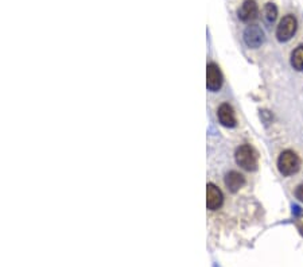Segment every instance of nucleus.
Returning <instances> with one entry per match:
<instances>
[{"mask_svg":"<svg viewBox=\"0 0 303 267\" xmlns=\"http://www.w3.org/2000/svg\"><path fill=\"white\" fill-rule=\"evenodd\" d=\"M236 162L240 168L252 172L258 168V154L249 145H243L237 147L235 154Z\"/></svg>","mask_w":303,"mask_h":267,"instance_id":"f257e3e1","label":"nucleus"},{"mask_svg":"<svg viewBox=\"0 0 303 267\" xmlns=\"http://www.w3.org/2000/svg\"><path fill=\"white\" fill-rule=\"evenodd\" d=\"M301 168V159L294 151L286 150L278 158V169L283 176H293Z\"/></svg>","mask_w":303,"mask_h":267,"instance_id":"f03ea898","label":"nucleus"},{"mask_svg":"<svg viewBox=\"0 0 303 267\" xmlns=\"http://www.w3.org/2000/svg\"><path fill=\"white\" fill-rule=\"evenodd\" d=\"M297 27H298V23H297V19L293 16V15H286L285 18L282 19L279 26L276 28V38L278 41L286 42L293 38V35L297 31Z\"/></svg>","mask_w":303,"mask_h":267,"instance_id":"7ed1b4c3","label":"nucleus"},{"mask_svg":"<svg viewBox=\"0 0 303 267\" xmlns=\"http://www.w3.org/2000/svg\"><path fill=\"white\" fill-rule=\"evenodd\" d=\"M222 85L221 70L216 63H209L206 68V86L209 91H218Z\"/></svg>","mask_w":303,"mask_h":267,"instance_id":"20e7f679","label":"nucleus"},{"mask_svg":"<svg viewBox=\"0 0 303 267\" xmlns=\"http://www.w3.org/2000/svg\"><path fill=\"white\" fill-rule=\"evenodd\" d=\"M222 203H224V196H222L221 190L217 186L209 184L206 188V205L210 211H217L221 208Z\"/></svg>","mask_w":303,"mask_h":267,"instance_id":"39448f33","label":"nucleus"},{"mask_svg":"<svg viewBox=\"0 0 303 267\" xmlns=\"http://www.w3.org/2000/svg\"><path fill=\"white\" fill-rule=\"evenodd\" d=\"M244 41L249 47L256 49L264 42V32L259 26H248L244 31Z\"/></svg>","mask_w":303,"mask_h":267,"instance_id":"423d86ee","label":"nucleus"},{"mask_svg":"<svg viewBox=\"0 0 303 267\" xmlns=\"http://www.w3.org/2000/svg\"><path fill=\"white\" fill-rule=\"evenodd\" d=\"M258 14L259 8L255 0H245L239 8V18L243 22H252V20L258 18Z\"/></svg>","mask_w":303,"mask_h":267,"instance_id":"0eeeda50","label":"nucleus"},{"mask_svg":"<svg viewBox=\"0 0 303 267\" xmlns=\"http://www.w3.org/2000/svg\"><path fill=\"white\" fill-rule=\"evenodd\" d=\"M217 116H218V120H220V123H221L222 126L225 127L236 126L235 111H233V108H232L228 103H224V104H221L218 107Z\"/></svg>","mask_w":303,"mask_h":267,"instance_id":"6e6552de","label":"nucleus"},{"mask_svg":"<svg viewBox=\"0 0 303 267\" xmlns=\"http://www.w3.org/2000/svg\"><path fill=\"white\" fill-rule=\"evenodd\" d=\"M245 184V178L240 173L229 172L225 177V185L231 192H237L240 188H243Z\"/></svg>","mask_w":303,"mask_h":267,"instance_id":"1a4fd4ad","label":"nucleus"},{"mask_svg":"<svg viewBox=\"0 0 303 267\" xmlns=\"http://www.w3.org/2000/svg\"><path fill=\"white\" fill-rule=\"evenodd\" d=\"M291 65L297 70H303V46H298L291 54Z\"/></svg>","mask_w":303,"mask_h":267,"instance_id":"9d476101","label":"nucleus"},{"mask_svg":"<svg viewBox=\"0 0 303 267\" xmlns=\"http://www.w3.org/2000/svg\"><path fill=\"white\" fill-rule=\"evenodd\" d=\"M264 15H266V19H267L268 22H274L276 16H278V8H276V5L274 4V3H268V4L266 5V8H264Z\"/></svg>","mask_w":303,"mask_h":267,"instance_id":"9b49d317","label":"nucleus"},{"mask_svg":"<svg viewBox=\"0 0 303 267\" xmlns=\"http://www.w3.org/2000/svg\"><path fill=\"white\" fill-rule=\"evenodd\" d=\"M295 196H297V199L303 201V184H301V185L297 188V190H295Z\"/></svg>","mask_w":303,"mask_h":267,"instance_id":"f8f14e48","label":"nucleus"}]
</instances>
